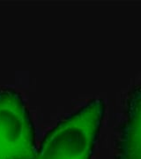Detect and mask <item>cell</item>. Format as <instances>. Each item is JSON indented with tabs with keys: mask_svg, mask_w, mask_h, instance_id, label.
Instances as JSON below:
<instances>
[{
	"mask_svg": "<svg viewBox=\"0 0 141 159\" xmlns=\"http://www.w3.org/2000/svg\"><path fill=\"white\" fill-rule=\"evenodd\" d=\"M35 131L21 96L0 91V159H34Z\"/></svg>",
	"mask_w": 141,
	"mask_h": 159,
	"instance_id": "2",
	"label": "cell"
},
{
	"mask_svg": "<svg viewBox=\"0 0 141 159\" xmlns=\"http://www.w3.org/2000/svg\"><path fill=\"white\" fill-rule=\"evenodd\" d=\"M115 159H141V82L130 92Z\"/></svg>",
	"mask_w": 141,
	"mask_h": 159,
	"instance_id": "3",
	"label": "cell"
},
{
	"mask_svg": "<svg viewBox=\"0 0 141 159\" xmlns=\"http://www.w3.org/2000/svg\"><path fill=\"white\" fill-rule=\"evenodd\" d=\"M104 112L102 99L89 101L46 135L34 159H91Z\"/></svg>",
	"mask_w": 141,
	"mask_h": 159,
	"instance_id": "1",
	"label": "cell"
}]
</instances>
